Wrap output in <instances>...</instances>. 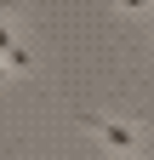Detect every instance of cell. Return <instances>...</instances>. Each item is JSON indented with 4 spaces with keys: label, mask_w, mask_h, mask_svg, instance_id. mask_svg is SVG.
Returning <instances> with one entry per match:
<instances>
[{
    "label": "cell",
    "mask_w": 154,
    "mask_h": 160,
    "mask_svg": "<svg viewBox=\"0 0 154 160\" xmlns=\"http://www.w3.org/2000/svg\"><path fill=\"white\" fill-rule=\"evenodd\" d=\"M0 63H6L12 74H23V69L34 63V57H29V46H23V40L12 34V23H6V12H0Z\"/></svg>",
    "instance_id": "7a4b0ae2"
},
{
    "label": "cell",
    "mask_w": 154,
    "mask_h": 160,
    "mask_svg": "<svg viewBox=\"0 0 154 160\" xmlns=\"http://www.w3.org/2000/svg\"><path fill=\"white\" fill-rule=\"evenodd\" d=\"M80 126L86 132H97L103 143L114 149V154H137L143 149V137H137V126H131V120H108V114H80Z\"/></svg>",
    "instance_id": "6da1fadb"
},
{
    "label": "cell",
    "mask_w": 154,
    "mask_h": 160,
    "mask_svg": "<svg viewBox=\"0 0 154 160\" xmlns=\"http://www.w3.org/2000/svg\"><path fill=\"white\" fill-rule=\"evenodd\" d=\"M6 80H12V69H6V63H0V86H6Z\"/></svg>",
    "instance_id": "3957f363"
}]
</instances>
